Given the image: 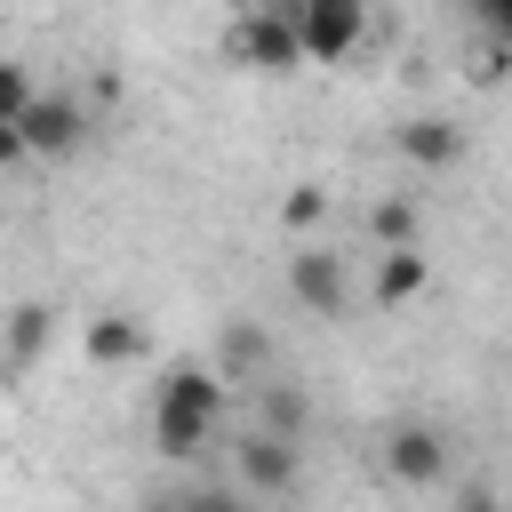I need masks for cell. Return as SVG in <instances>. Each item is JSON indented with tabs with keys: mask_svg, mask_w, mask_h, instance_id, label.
<instances>
[{
	"mask_svg": "<svg viewBox=\"0 0 512 512\" xmlns=\"http://www.w3.org/2000/svg\"><path fill=\"white\" fill-rule=\"evenodd\" d=\"M224 376L216 368H168L160 392H152V448L160 456H200L216 416H224Z\"/></svg>",
	"mask_w": 512,
	"mask_h": 512,
	"instance_id": "1",
	"label": "cell"
},
{
	"mask_svg": "<svg viewBox=\"0 0 512 512\" xmlns=\"http://www.w3.org/2000/svg\"><path fill=\"white\" fill-rule=\"evenodd\" d=\"M368 40V0H304L296 8V48L304 64H344Z\"/></svg>",
	"mask_w": 512,
	"mask_h": 512,
	"instance_id": "2",
	"label": "cell"
},
{
	"mask_svg": "<svg viewBox=\"0 0 512 512\" xmlns=\"http://www.w3.org/2000/svg\"><path fill=\"white\" fill-rule=\"evenodd\" d=\"M232 64H248V72H296L304 64V48H296V16H280V8H248L240 24H232Z\"/></svg>",
	"mask_w": 512,
	"mask_h": 512,
	"instance_id": "3",
	"label": "cell"
},
{
	"mask_svg": "<svg viewBox=\"0 0 512 512\" xmlns=\"http://www.w3.org/2000/svg\"><path fill=\"white\" fill-rule=\"evenodd\" d=\"M16 128H24L32 160H56V152H72V144L88 136V104H80V96H48V88H32V104L16 112Z\"/></svg>",
	"mask_w": 512,
	"mask_h": 512,
	"instance_id": "4",
	"label": "cell"
},
{
	"mask_svg": "<svg viewBox=\"0 0 512 512\" xmlns=\"http://www.w3.org/2000/svg\"><path fill=\"white\" fill-rule=\"evenodd\" d=\"M240 488H248V496H288V488H296V440L248 424V432H240Z\"/></svg>",
	"mask_w": 512,
	"mask_h": 512,
	"instance_id": "5",
	"label": "cell"
},
{
	"mask_svg": "<svg viewBox=\"0 0 512 512\" xmlns=\"http://www.w3.org/2000/svg\"><path fill=\"white\" fill-rule=\"evenodd\" d=\"M384 472L408 488H432V480H448V440L432 424H400V432H384Z\"/></svg>",
	"mask_w": 512,
	"mask_h": 512,
	"instance_id": "6",
	"label": "cell"
},
{
	"mask_svg": "<svg viewBox=\"0 0 512 512\" xmlns=\"http://www.w3.org/2000/svg\"><path fill=\"white\" fill-rule=\"evenodd\" d=\"M288 296L304 312H320V320H344V264L328 248H296L288 256Z\"/></svg>",
	"mask_w": 512,
	"mask_h": 512,
	"instance_id": "7",
	"label": "cell"
},
{
	"mask_svg": "<svg viewBox=\"0 0 512 512\" xmlns=\"http://www.w3.org/2000/svg\"><path fill=\"white\" fill-rule=\"evenodd\" d=\"M400 152H408L416 168H456V160H464V128H448L440 112H416V120L400 128Z\"/></svg>",
	"mask_w": 512,
	"mask_h": 512,
	"instance_id": "8",
	"label": "cell"
},
{
	"mask_svg": "<svg viewBox=\"0 0 512 512\" xmlns=\"http://www.w3.org/2000/svg\"><path fill=\"white\" fill-rule=\"evenodd\" d=\"M424 280H432V264H424V248H416V240L376 256V304H416V296H424Z\"/></svg>",
	"mask_w": 512,
	"mask_h": 512,
	"instance_id": "9",
	"label": "cell"
},
{
	"mask_svg": "<svg viewBox=\"0 0 512 512\" xmlns=\"http://www.w3.org/2000/svg\"><path fill=\"white\" fill-rule=\"evenodd\" d=\"M144 352V328L128 320V312H96L88 320V360L96 368H120V360H136Z\"/></svg>",
	"mask_w": 512,
	"mask_h": 512,
	"instance_id": "10",
	"label": "cell"
},
{
	"mask_svg": "<svg viewBox=\"0 0 512 512\" xmlns=\"http://www.w3.org/2000/svg\"><path fill=\"white\" fill-rule=\"evenodd\" d=\"M264 360H272L264 328L232 320V328H224V360H216V376H224V384H248V376H264Z\"/></svg>",
	"mask_w": 512,
	"mask_h": 512,
	"instance_id": "11",
	"label": "cell"
},
{
	"mask_svg": "<svg viewBox=\"0 0 512 512\" xmlns=\"http://www.w3.org/2000/svg\"><path fill=\"white\" fill-rule=\"evenodd\" d=\"M48 336H56V312H48V304H16V312H8V368L40 360Z\"/></svg>",
	"mask_w": 512,
	"mask_h": 512,
	"instance_id": "12",
	"label": "cell"
},
{
	"mask_svg": "<svg viewBox=\"0 0 512 512\" xmlns=\"http://www.w3.org/2000/svg\"><path fill=\"white\" fill-rule=\"evenodd\" d=\"M256 424L304 440V392H288V384H256Z\"/></svg>",
	"mask_w": 512,
	"mask_h": 512,
	"instance_id": "13",
	"label": "cell"
},
{
	"mask_svg": "<svg viewBox=\"0 0 512 512\" xmlns=\"http://www.w3.org/2000/svg\"><path fill=\"white\" fill-rule=\"evenodd\" d=\"M368 232H376V248H408V240H416V208H408V200H376Z\"/></svg>",
	"mask_w": 512,
	"mask_h": 512,
	"instance_id": "14",
	"label": "cell"
},
{
	"mask_svg": "<svg viewBox=\"0 0 512 512\" xmlns=\"http://www.w3.org/2000/svg\"><path fill=\"white\" fill-rule=\"evenodd\" d=\"M24 104H32V72H24L16 56H0V120H16Z\"/></svg>",
	"mask_w": 512,
	"mask_h": 512,
	"instance_id": "15",
	"label": "cell"
},
{
	"mask_svg": "<svg viewBox=\"0 0 512 512\" xmlns=\"http://www.w3.org/2000/svg\"><path fill=\"white\" fill-rule=\"evenodd\" d=\"M280 216H288V224H296V232H312V224H320V216H328V192H320V184H296V192H288V208H280Z\"/></svg>",
	"mask_w": 512,
	"mask_h": 512,
	"instance_id": "16",
	"label": "cell"
},
{
	"mask_svg": "<svg viewBox=\"0 0 512 512\" xmlns=\"http://www.w3.org/2000/svg\"><path fill=\"white\" fill-rule=\"evenodd\" d=\"M480 16H488V32L512 48V0H480Z\"/></svg>",
	"mask_w": 512,
	"mask_h": 512,
	"instance_id": "17",
	"label": "cell"
},
{
	"mask_svg": "<svg viewBox=\"0 0 512 512\" xmlns=\"http://www.w3.org/2000/svg\"><path fill=\"white\" fill-rule=\"evenodd\" d=\"M264 8H280V16H296V8H304V0H264Z\"/></svg>",
	"mask_w": 512,
	"mask_h": 512,
	"instance_id": "18",
	"label": "cell"
},
{
	"mask_svg": "<svg viewBox=\"0 0 512 512\" xmlns=\"http://www.w3.org/2000/svg\"><path fill=\"white\" fill-rule=\"evenodd\" d=\"M464 8H480V0H464Z\"/></svg>",
	"mask_w": 512,
	"mask_h": 512,
	"instance_id": "19",
	"label": "cell"
}]
</instances>
